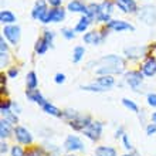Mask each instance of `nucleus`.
<instances>
[{
  "label": "nucleus",
  "mask_w": 156,
  "mask_h": 156,
  "mask_svg": "<svg viewBox=\"0 0 156 156\" xmlns=\"http://www.w3.org/2000/svg\"><path fill=\"white\" fill-rule=\"evenodd\" d=\"M10 135V122L7 119H3L0 122V136L2 138H7Z\"/></svg>",
  "instance_id": "nucleus-21"
},
{
  "label": "nucleus",
  "mask_w": 156,
  "mask_h": 156,
  "mask_svg": "<svg viewBox=\"0 0 156 156\" xmlns=\"http://www.w3.org/2000/svg\"><path fill=\"white\" fill-rule=\"evenodd\" d=\"M14 20H16V17H14V14L12 12L3 10V12L0 13V21L2 23H13Z\"/></svg>",
  "instance_id": "nucleus-23"
},
{
  "label": "nucleus",
  "mask_w": 156,
  "mask_h": 156,
  "mask_svg": "<svg viewBox=\"0 0 156 156\" xmlns=\"http://www.w3.org/2000/svg\"><path fill=\"white\" fill-rule=\"evenodd\" d=\"M62 36L66 38H74L75 37V34H74V31L73 30H68V29H62Z\"/></svg>",
  "instance_id": "nucleus-32"
},
{
  "label": "nucleus",
  "mask_w": 156,
  "mask_h": 156,
  "mask_svg": "<svg viewBox=\"0 0 156 156\" xmlns=\"http://www.w3.org/2000/svg\"><path fill=\"white\" fill-rule=\"evenodd\" d=\"M14 132H16V138L19 142H21V144H31L33 138H31V135H30V132L27 129H24V128H21V126H17L14 129Z\"/></svg>",
  "instance_id": "nucleus-9"
},
{
  "label": "nucleus",
  "mask_w": 156,
  "mask_h": 156,
  "mask_svg": "<svg viewBox=\"0 0 156 156\" xmlns=\"http://www.w3.org/2000/svg\"><path fill=\"white\" fill-rule=\"evenodd\" d=\"M148 104L152 105V107H156V94H149L148 95Z\"/></svg>",
  "instance_id": "nucleus-33"
},
{
  "label": "nucleus",
  "mask_w": 156,
  "mask_h": 156,
  "mask_svg": "<svg viewBox=\"0 0 156 156\" xmlns=\"http://www.w3.org/2000/svg\"><path fill=\"white\" fill-rule=\"evenodd\" d=\"M85 13H87V16L90 17H98V14H99V6L98 4H90V6H88V7H87V10H85Z\"/></svg>",
  "instance_id": "nucleus-25"
},
{
  "label": "nucleus",
  "mask_w": 156,
  "mask_h": 156,
  "mask_svg": "<svg viewBox=\"0 0 156 156\" xmlns=\"http://www.w3.org/2000/svg\"><path fill=\"white\" fill-rule=\"evenodd\" d=\"M27 156H41V152L40 151H33V152L27 153Z\"/></svg>",
  "instance_id": "nucleus-40"
},
{
  "label": "nucleus",
  "mask_w": 156,
  "mask_h": 156,
  "mask_svg": "<svg viewBox=\"0 0 156 156\" xmlns=\"http://www.w3.org/2000/svg\"><path fill=\"white\" fill-rule=\"evenodd\" d=\"M112 13V3L111 2H104L99 6V14H98V20L101 21H109V16Z\"/></svg>",
  "instance_id": "nucleus-7"
},
{
  "label": "nucleus",
  "mask_w": 156,
  "mask_h": 156,
  "mask_svg": "<svg viewBox=\"0 0 156 156\" xmlns=\"http://www.w3.org/2000/svg\"><path fill=\"white\" fill-rule=\"evenodd\" d=\"M70 156H74V155H70Z\"/></svg>",
  "instance_id": "nucleus-44"
},
{
  "label": "nucleus",
  "mask_w": 156,
  "mask_h": 156,
  "mask_svg": "<svg viewBox=\"0 0 156 156\" xmlns=\"http://www.w3.org/2000/svg\"><path fill=\"white\" fill-rule=\"evenodd\" d=\"M64 146H66L67 151H81L82 149V142L78 139L77 136L70 135L64 142Z\"/></svg>",
  "instance_id": "nucleus-8"
},
{
  "label": "nucleus",
  "mask_w": 156,
  "mask_h": 156,
  "mask_svg": "<svg viewBox=\"0 0 156 156\" xmlns=\"http://www.w3.org/2000/svg\"><path fill=\"white\" fill-rule=\"evenodd\" d=\"M26 95H27V98L30 99V101H34V102H37V104H40L41 107L45 104V101H44V98H43V95L40 94V91L38 90H29L27 92H26Z\"/></svg>",
  "instance_id": "nucleus-15"
},
{
  "label": "nucleus",
  "mask_w": 156,
  "mask_h": 156,
  "mask_svg": "<svg viewBox=\"0 0 156 156\" xmlns=\"http://www.w3.org/2000/svg\"><path fill=\"white\" fill-rule=\"evenodd\" d=\"M81 88H82V90H85V91H97V92L104 91V88H101L99 85H82Z\"/></svg>",
  "instance_id": "nucleus-30"
},
{
  "label": "nucleus",
  "mask_w": 156,
  "mask_h": 156,
  "mask_svg": "<svg viewBox=\"0 0 156 156\" xmlns=\"http://www.w3.org/2000/svg\"><path fill=\"white\" fill-rule=\"evenodd\" d=\"M12 156H24V152H23V149L20 146H13Z\"/></svg>",
  "instance_id": "nucleus-31"
},
{
  "label": "nucleus",
  "mask_w": 156,
  "mask_h": 156,
  "mask_svg": "<svg viewBox=\"0 0 156 156\" xmlns=\"http://www.w3.org/2000/svg\"><path fill=\"white\" fill-rule=\"evenodd\" d=\"M122 102H123V105L126 108H129L131 111H133V112H138V107H136V104H133L131 101V99H126V98H123L122 99Z\"/></svg>",
  "instance_id": "nucleus-29"
},
{
  "label": "nucleus",
  "mask_w": 156,
  "mask_h": 156,
  "mask_svg": "<svg viewBox=\"0 0 156 156\" xmlns=\"http://www.w3.org/2000/svg\"><path fill=\"white\" fill-rule=\"evenodd\" d=\"M43 109H44L47 114H50V115H54V116H61L62 112L58 109V108H55L54 105H51V104L45 102L44 105H43Z\"/></svg>",
  "instance_id": "nucleus-20"
},
{
  "label": "nucleus",
  "mask_w": 156,
  "mask_h": 156,
  "mask_svg": "<svg viewBox=\"0 0 156 156\" xmlns=\"http://www.w3.org/2000/svg\"><path fill=\"white\" fill-rule=\"evenodd\" d=\"M47 7H45V3L43 2V0H38L37 3H36V6H34V9H33V17L34 19H38V20H41L43 17L47 14Z\"/></svg>",
  "instance_id": "nucleus-10"
},
{
  "label": "nucleus",
  "mask_w": 156,
  "mask_h": 156,
  "mask_svg": "<svg viewBox=\"0 0 156 156\" xmlns=\"http://www.w3.org/2000/svg\"><path fill=\"white\" fill-rule=\"evenodd\" d=\"M140 19H142L145 23H148V24H153L156 21L155 7H152V6H145V7L142 9V12H140Z\"/></svg>",
  "instance_id": "nucleus-5"
},
{
  "label": "nucleus",
  "mask_w": 156,
  "mask_h": 156,
  "mask_svg": "<svg viewBox=\"0 0 156 156\" xmlns=\"http://www.w3.org/2000/svg\"><path fill=\"white\" fill-rule=\"evenodd\" d=\"M102 40H104V36H101L97 31H91V33H87L84 36V41L88 43V44H99Z\"/></svg>",
  "instance_id": "nucleus-16"
},
{
  "label": "nucleus",
  "mask_w": 156,
  "mask_h": 156,
  "mask_svg": "<svg viewBox=\"0 0 156 156\" xmlns=\"http://www.w3.org/2000/svg\"><path fill=\"white\" fill-rule=\"evenodd\" d=\"M108 29H112L115 31H123V30H133V26L128 24L122 20H111L108 23Z\"/></svg>",
  "instance_id": "nucleus-12"
},
{
  "label": "nucleus",
  "mask_w": 156,
  "mask_h": 156,
  "mask_svg": "<svg viewBox=\"0 0 156 156\" xmlns=\"http://www.w3.org/2000/svg\"><path fill=\"white\" fill-rule=\"evenodd\" d=\"M26 82H27V88H29V90H34V88L37 87V78H36V74H34L33 71L27 74Z\"/></svg>",
  "instance_id": "nucleus-24"
},
{
  "label": "nucleus",
  "mask_w": 156,
  "mask_h": 156,
  "mask_svg": "<svg viewBox=\"0 0 156 156\" xmlns=\"http://www.w3.org/2000/svg\"><path fill=\"white\" fill-rule=\"evenodd\" d=\"M118 7L125 13H135L136 12V3L133 0H116Z\"/></svg>",
  "instance_id": "nucleus-11"
},
{
  "label": "nucleus",
  "mask_w": 156,
  "mask_h": 156,
  "mask_svg": "<svg viewBox=\"0 0 156 156\" xmlns=\"http://www.w3.org/2000/svg\"><path fill=\"white\" fill-rule=\"evenodd\" d=\"M146 51L145 47H132V48H126L125 53L128 54V57H132V58H136V57H142Z\"/></svg>",
  "instance_id": "nucleus-18"
},
{
  "label": "nucleus",
  "mask_w": 156,
  "mask_h": 156,
  "mask_svg": "<svg viewBox=\"0 0 156 156\" xmlns=\"http://www.w3.org/2000/svg\"><path fill=\"white\" fill-rule=\"evenodd\" d=\"M114 78L111 75H101L99 78H97V85H99L101 88H109V87L114 85Z\"/></svg>",
  "instance_id": "nucleus-17"
},
{
  "label": "nucleus",
  "mask_w": 156,
  "mask_h": 156,
  "mask_svg": "<svg viewBox=\"0 0 156 156\" xmlns=\"http://www.w3.org/2000/svg\"><path fill=\"white\" fill-rule=\"evenodd\" d=\"M0 146H2V149H0V152H2V155H3V153H6V152H7V145L4 144V142H3V144H2V145H0Z\"/></svg>",
  "instance_id": "nucleus-39"
},
{
  "label": "nucleus",
  "mask_w": 156,
  "mask_h": 156,
  "mask_svg": "<svg viewBox=\"0 0 156 156\" xmlns=\"http://www.w3.org/2000/svg\"><path fill=\"white\" fill-rule=\"evenodd\" d=\"M64 81H66V75L64 74H57L55 75V82H57V84H62Z\"/></svg>",
  "instance_id": "nucleus-35"
},
{
  "label": "nucleus",
  "mask_w": 156,
  "mask_h": 156,
  "mask_svg": "<svg viewBox=\"0 0 156 156\" xmlns=\"http://www.w3.org/2000/svg\"><path fill=\"white\" fill-rule=\"evenodd\" d=\"M95 155L97 156H116V152H115V149L109 148V146H99L95 151Z\"/></svg>",
  "instance_id": "nucleus-19"
},
{
  "label": "nucleus",
  "mask_w": 156,
  "mask_h": 156,
  "mask_svg": "<svg viewBox=\"0 0 156 156\" xmlns=\"http://www.w3.org/2000/svg\"><path fill=\"white\" fill-rule=\"evenodd\" d=\"M101 132H102V123L101 122H91L90 125L84 129V133L92 140L99 139Z\"/></svg>",
  "instance_id": "nucleus-2"
},
{
  "label": "nucleus",
  "mask_w": 156,
  "mask_h": 156,
  "mask_svg": "<svg viewBox=\"0 0 156 156\" xmlns=\"http://www.w3.org/2000/svg\"><path fill=\"white\" fill-rule=\"evenodd\" d=\"M48 3L51 4V6H55V7H57V6L61 4V0H48Z\"/></svg>",
  "instance_id": "nucleus-38"
},
{
  "label": "nucleus",
  "mask_w": 156,
  "mask_h": 156,
  "mask_svg": "<svg viewBox=\"0 0 156 156\" xmlns=\"http://www.w3.org/2000/svg\"><path fill=\"white\" fill-rule=\"evenodd\" d=\"M152 119H153V122H156V112H155V114H153V115H152Z\"/></svg>",
  "instance_id": "nucleus-42"
},
{
  "label": "nucleus",
  "mask_w": 156,
  "mask_h": 156,
  "mask_svg": "<svg viewBox=\"0 0 156 156\" xmlns=\"http://www.w3.org/2000/svg\"><path fill=\"white\" fill-rule=\"evenodd\" d=\"M17 74H19V71L17 70H10L9 71V75H10V77H16Z\"/></svg>",
  "instance_id": "nucleus-41"
},
{
  "label": "nucleus",
  "mask_w": 156,
  "mask_h": 156,
  "mask_svg": "<svg viewBox=\"0 0 156 156\" xmlns=\"http://www.w3.org/2000/svg\"><path fill=\"white\" fill-rule=\"evenodd\" d=\"M123 144H125V148H126L128 151H131L132 149V145H131V142H129V139H128L126 135H123Z\"/></svg>",
  "instance_id": "nucleus-37"
},
{
  "label": "nucleus",
  "mask_w": 156,
  "mask_h": 156,
  "mask_svg": "<svg viewBox=\"0 0 156 156\" xmlns=\"http://www.w3.org/2000/svg\"><path fill=\"white\" fill-rule=\"evenodd\" d=\"M95 64H102L101 68L97 70L98 74H111V73H122L123 71V62L122 58L116 57V55H107V57L101 58Z\"/></svg>",
  "instance_id": "nucleus-1"
},
{
  "label": "nucleus",
  "mask_w": 156,
  "mask_h": 156,
  "mask_svg": "<svg viewBox=\"0 0 156 156\" xmlns=\"http://www.w3.org/2000/svg\"><path fill=\"white\" fill-rule=\"evenodd\" d=\"M90 116H80L75 115L74 118L70 121V125L77 131H81V129H85L88 125H90Z\"/></svg>",
  "instance_id": "nucleus-6"
},
{
  "label": "nucleus",
  "mask_w": 156,
  "mask_h": 156,
  "mask_svg": "<svg viewBox=\"0 0 156 156\" xmlns=\"http://www.w3.org/2000/svg\"><path fill=\"white\" fill-rule=\"evenodd\" d=\"M44 38L45 41H47V43H48V44H51V41H53V38H54V34L51 33V31H45L44 33Z\"/></svg>",
  "instance_id": "nucleus-34"
},
{
  "label": "nucleus",
  "mask_w": 156,
  "mask_h": 156,
  "mask_svg": "<svg viewBox=\"0 0 156 156\" xmlns=\"http://www.w3.org/2000/svg\"><path fill=\"white\" fill-rule=\"evenodd\" d=\"M126 82L132 88H138V85L142 82V74L138 73V71H132L126 75Z\"/></svg>",
  "instance_id": "nucleus-14"
},
{
  "label": "nucleus",
  "mask_w": 156,
  "mask_h": 156,
  "mask_svg": "<svg viewBox=\"0 0 156 156\" xmlns=\"http://www.w3.org/2000/svg\"><path fill=\"white\" fill-rule=\"evenodd\" d=\"M62 19H64V10L62 9H54V10L47 12V14L41 19V21L43 23H50V21L55 23V21H61Z\"/></svg>",
  "instance_id": "nucleus-4"
},
{
  "label": "nucleus",
  "mask_w": 156,
  "mask_h": 156,
  "mask_svg": "<svg viewBox=\"0 0 156 156\" xmlns=\"http://www.w3.org/2000/svg\"><path fill=\"white\" fill-rule=\"evenodd\" d=\"M142 71H144L145 75L148 77H152L156 74V60L155 58H148L146 62L142 66Z\"/></svg>",
  "instance_id": "nucleus-13"
},
{
  "label": "nucleus",
  "mask_w": 156,
  "mask_h": 156,
  "mask_svg": "<svg viewBox=\"0 0 156 156\" xmlns=\"http://www.w3.org/2000/svg\"><path fill=\"white\" fill-rule=\"evenodd\" d=\"M3 33L12 44H17L20 40V27L19 26H6Z\"/></svg>",
  "instance_id": "nucleus-3"
},
{
  "label": "nucleus",
  "mask_w": 156,
  "mask_h": 156,
  "mask_svg": "<svg viewBox=\"0 0 156 156\" xmlns=\"http://www.w3.org/2000/svg\"><path fill=\"white\" fill-rule=\"evenodd\" d=\"M68 10H71V12H84V13H85L87 7L81 3V2H78V0H74V2L68 3Z\"/></svg>",
  "instance_id": "nucleus-22"
},
{
  "label": "nucleus",
  "mask_w": 156,
  "mask_h": 156,
  "mask_svg": "<svg viewBox=\"0 0 156 156\" xmlns=\"http://www.w3.org/2000/svg\"><path fill=\"white\" fill-rule=\"evenodd\" d=\"M123 156H133V155H123Z\"/></svg>",
  "instance_id": "nucleus-43"
},
{
  "label": "nucleus",
  "mask_w": 156,
  "mask_h": 156,
  "mask_svg": "<svg viewBox=\"0 0 156 156\" xmlns=\"http://www.w3.org/2000/svg\"><path fill=\"white\" fill-rule=\"evenodd\" d=\"M91 19L88 16H85V17H82L81 20H80V23H78L77 24V27H75V30H77V31H84V30L87 29V27H88V26H90V23H91Z\"/></svg>",
  "instance_id": "nucleus-27"
},
{
  "label": "nucleus",
  "mask_w": 156,
  "mask_h": 156,
  "mask_svg": "<svg viewBox=\"0 0 156 156\" xmlns=\"http://www.w3.org/2000/svg\"><path fill=\"white\" fill-rule=\"evenodd\" d=\"M47 48H48V43H47L44 38H40V40L36 43V51H37L38 54H44L45 51H47Z\"/></svg>",
  "instance_id": "nucleus-26"
},
{
  "label": "nucleus",
  "mask_w": 156,
  "mask_h": 156,
  "mask_svg": "<svg viewBox=\"0 0 156 156\" xmlns=\"http://www.w3.org/2000/svg\"><path fill=\"white\" fill-rule=\"evenodd\" d=\"M84 53H85L84 47H75V50H74V57H73V61H74V62H78V61H80V60L82 58Z\"/></svg>",
  "instance_id": "nucleus-28"
},
{
  "label": "nucleus",
  "mask_w": 156,
  "mask_h": 156,
  "mask_svg": "<svg viewBox=\"0 0 156 156\" xmlns=\"http://www.w3.org/2000/svg\"><path fill=\"white\" fill-rule=\"evenodd\" d=\"M146 132H148V135H152V133H155V132H156V123L149 125V126L146 128Z\"/></svg>",
  "instance_id": "nucleus-36"
}]
</instances>
